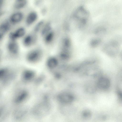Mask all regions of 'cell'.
I'll use <instances>...</instances> for the list:
<instances>
[{"instance_id": "17", "label": "cell", "mask_w": 122, "mask_h": 122, "mask_svg": "<svg viewBox=\"0 0 122 122\" xmlns=\"http://www.w3.org/2000/svg\"><path fill=\"white\" fill-rule=\"evenodd\" d=\"M8 70L6 68H0V80H2L6 78L9 75Z\"/></svg>"}, {"instance_id": "1", "label": "cell", "mask_w": 122, "mask_h": 122, "mask_svg": "<svg viewBox=\"0 0 122 122\" xmlns=\"http://www.w3.org/2000/svg\"><path fill=\"white\" fill-rule=\"evenodd\" d=\"M25 33V30L24 27H19L15 31L9 33L8 36L9 40L16 41L17 39L24 36Z\"/></svg>"}, {"instance_id": "21", "label": "cell", "mask_w": 122, "mask_h": 122, "mask_svg": "<svg viewBox=\"0 0 122 122\" xmlns=\"http://www.w3.org/2000/svg\"><path fill=\"white\" fill-rule=\"evenodd\" d=\"M4 36L0 33V42L3 38Z\"/></svg>"}, {"instance_id": "8", "label": "cell", "mask_w": 122, "mask_h": 122, "mask_svg": "<svg viewBox=\"0 0 122 122\" xmlns=\"http://www.w3.org/2000/svg\"><path fill=\"white\" fill-rule=\"evenodd\" d=\"M37 17V14L35 12L32 11L30 12L26 18V24L28 25L32 24L36 20Z\"/></svg>"}, {"instance_id": "22", "label": "cell", "mask_w": 122, "mask_h": 122, "mask_svg": "<svg viewBox=\"0 0 122 122\" xmlns=\"http://www.w3.org/2000/svg\"><path fill=\"white\" fill-rule=\"evenodd\" d=\"M2 111V108H0V117L1 116Z\"/></svg>"}, {"instance_id": "12", "label": "cell", "mask_w": 122, "mask_h": 122, "mask_svg": "<svg viewBox=\"0 0 122 122\" xmlns=\"http://www.w3.org/2000/svg\"><path fill=\"white\" fill-rule=\"evenodd\" d=\"M71 96L67 93H62L59 95L58 99L59 101L62 103H65L70 100Z\"/></svg>"}, {"instance_id": "20", "label": "cell", "mask_w": 122, "mask_h": 122, "mask_svg": "<svg viewBox=\"0 0 122 122\" xmlns=\"http://www.w3.org/2000/svg\"><path fill=\"white\" fill-rule=\"evenodd\" d=\"M4 0H0V15L1 12V11L4 4Z\"/></svg>"}, {"instance_id": "3", "label": "cell", "mask_w": 122, "mask_h": 122, "mask_svg": "<svg viewBox=\"0 0 122 122\" xmlns=\"http://www.w3.org/2000/svg\"><path fill=\"white\" fill-rule=\"evenodd\" d=\"M23 17V14L22 12L20 11H17L11 15L9 20L11 24H17L22 20Z\"/></svg>"}, {"instance_id": "18", "label": "cell", "mask_w": 122, "mask_h": 122, "mask_svg": "<svg viewBox=\"0 0 122 122\" xmlns=\"http://www.w3.org/2000/svg\"><path fill=\"white\" fill-rule=\"evenodd\" d=\"M44 24V21L43 20H41L39 21L36 24L34 27V31L37 32L40 30H41Z\"/></svg>"}, {"instance_id": "11", "label": "cell", "mask_w": 122, "mask_h": 122, "mask_svg": "<svg viewBox=\"0 0 122 122\" xmlns=\"http://www.w3.org/2000/svg\"><path fill=\"white\" fill-rule=\"evenodd\" d=\"M27 3L25 0H16L14 3L13 7L15 9H21L25 7Z\"/></svg>"}, {"instance_id": "7", "label": "cell", "mask_w": 122, "mask_h": 122, "mask_svg": "<svg viewBox=\"0 0 122 122\" xmlns=\"http://www.w3.org/2000/svg\"><path fill=\"white\" fill-rule=\"evenodd\" d=\"M97 85L100 89L103 90H106L110 86V81L108 79L106 78L102 77L98 80Z\"/></svg>"}, {"instance_id": "6", "label": "cell", "mask_w": 122, "mask_h": 122, "mask_svg": "<svg viewBox=\"0 0 122 122\" xmlns=\"http://www.w3.org/2000/svg\"><path fill=\"white\" fill-rule=\"evenodd\" d=\"M9 20L4 21L0 23V33L5 35L9 31L11 27Z\"/></svg>"}, {"instance_id": "14", "label": "cell", "mask_w": 122, "mask_h": 122, "mask_svg": "<svg viewBox=\"0 0 122 122\" xmlns=\"http://www.w3.org/2000/svg\"><path fill=\"white\" fill-rule=\"evenodd\" d=\"M62 49L69 50L71 46V42L70 39L65 37L62 40Z\"/></svg>"}, {"instance_id": "5", "label": "cell", "mask_w": 122, "mask_h": 122, "mask_svg": "<svg viewBox=\"0 0 122 122\" xmlns=\"http://www.w3.org/2000/svg\"><path fill=\"white\" fill-rule=\"evenodd\" d=\"M46 105L41 104L36 106L34 109V112L36 114L39 115L45 114L49 109V106Z\"/></svg>"}, {"instance_id": "9", "label": "cell", "mask_w": 122, "mask_h": 122, "mask_svg": "<svg viewBox=\"0 0 122 122\" xmlns=\"http://www.w3.org/2000/svg\"><path fill=\"white\" fill-rule=\"evenodd\" d=\"M24 37L23 40V43L26 47L30 46L35 42V38L32 35L28 34Z\"/></svg>"}, {"instance_id": "13", "label": "cell", "mask_w": 122, "mask_h": 122, "mask_svg": "<svg viewBox=\"0 0 122 122\" xmlns=\"http://www.w3.org/2000/svg\"><path fill=\"white\" fill-rule=\"evenodd\" d=\"M51 25L50 23L48 22L44 24L41 30V35L44 36L51 31Z\"/></svg>"}, {"instance_id": "4", "label": "cell", "mask_w": 122, "mask_h": 122, "mask_svg": "<svg viewBox=\"0 0 122 122\" xmlns=\"http://www.w3.org/2000/svg\"><path fill=\"white\" fill-rule=\"evenodd\" d=\"M7 48L8 51L11 54L16 55L19 51V46L16 41L9 40L7 45Z\"/></svg>"}, {"instance_id": "15", "label": "cell", "mask_w": 122, "mask_h": 122, "mask_svg": "<svg viewBox=\"0 0 122 122\" xmlns=\"http://www.w3.org/2000/svg\"><path fill=\"white\" fill-rule=\"evenodd\" d=\"M54 35V32L51 30L48 33L44 36L45 42L47 44L50 43L53 40Z\"/></svg>"}, {"instance_id": "23", "label": "cell", "mask_w": 122, "mask_h": 122, "mask_svg": "<svg viewBox=\"0 0 122 122\" xmlns=\"http://www.w3.org/2000/svg\"><path fill=\"white\" fill-rule=\"evenodd\" d=\"M2 54V51L1 49L0 48V59Z\"/></svg>"}, {"instance_id": "16", "label": "cell", "mask_w": 122, "mask_h": 122, "mask_svg": "<svg viewBox=\"0 0 122 122\" xmlns=\"http://www.w3.org/2000/svg\"><path fill=\"white\" fill-rule=\"evenodd\" d=\"M34 75L33 72L28 71H26L23 74L22 77L24 80L28 81L32 79Z\"/></svg>"}, {"instance_id": "10", "label": "cell", "mask_w": 122, "mask_h": 122, "mask_svg": "<svg viewBox=\"0 0 122 122\" xmlns=\"http://www.w3.org/2000/svg\"><path fill=\"white\" fill-rule=\"evenodd\" d=\"M27 96V92L24 91H21L19 92L15 95L14 99V102L19 103L23 101L26 98Z\"/></svg>"}, {"instance_id": "2", "label": "cell", "mask_w": 122, "mask_h": 122, "mask_svg": "<svg viewBox=\"0 0 122 122\" xmlns=\"http://www.w3.org/2000/svg\"><path fill=\"white\" fill-rule=\"evenodd\" d=\"M41 52L39 49H35L29 52L27 56L28 60L31 62H35L39 60L41 55Z\"/></svg>"}, {"instance_id": "19", "label": "cell", "mask_w": 122, "mask_h": 122, "mask_svg": "<svg viewBox=\"0 0 122 122\" xmlns=\"http://www.w3.org/2000/svg\"><path fill=\"white\" fill-rule=\"evenodd\" d=\"M50 59L48 62V66L51 68L55 67L57 64V61L54 58H51Z\"/></svg>"}]
</instances>
